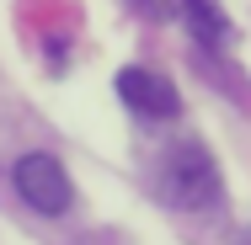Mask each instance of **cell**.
<instances>
[{
	"mask_svg": "<svg viewBox=\"0 0 251 245\" xmlns=\"http://www.w3.org/2000/svg\"><path fill=\"white\" fill-rule=\"evenodd\" d=\"M155 181H160V197L171 208H187V213H203L219 202V165H214L203 139H176L160 155Z\"/></svg>",
	"mask_w": 251,
	"mask_h": 245,
	"instance_id": "obj_1",
	"label": "cell"
},
{
	"mask_svg": "<svg viewBox=\"0 0 251 245\" xmlns=\"http://www.w3.org/2000/svg\"><path fill=\"white\" fill-rule=\"evenodd\" d=\"M11 181H16V192H22L27 208H38V213H49V219H59V213L75 202L70 171H64L53 155H43V149L22 155V160H16V171H11Z\"/></svg>",
	"mask_w": 251,
	"mask_h": 245,
	"instance_id": "obj_2",
	"label": "cell"
},
{
	"mask_svg": "<svg viewBox=\"0 0 251 245\" xmlns=\"http://www.w3.org/2000/svg\"><path fill=\"white\" fill-rule=\"evenodd\" d=\"M118 96L128 101L139 117H155V123L176 117V86L166 75H155V69H139V64L118 69Z\"/></svg>",
	"mask_w": 251,
	"mask_h": 245,
	"instance_id": "obj_3",
	"label": "cell"
},
{
	"mask_svg": "<svg viewBox=\"0 0 251 245\" xmlns=\"http://www.w3.org/2000/svg\"><path fill=\"white\" fill-rule=\"evenodd\" d=\"M176 11H182V22L193 27V38H198L203 48H219L230 38V22H225L219 0H176Z\"/></svg>",
	"mask_w": 251,
	"mask_h": 245,
	"instance_id": "obj_4",
	"label": "cell"
},
{
	"mask_svg": "<svg viewBox=\"0 0 251 245\" xmlns=\"http://www.w3.org/2000/svg\"><path fill=\"white\" fill-rule=\"evenodd\" d=\"M241 245H251V235H246V240H241Z\"/></svg>",
	"mask_w": 251,
	"mask_h": 245,
	"instance_id": "obj_5",
	"label": "cell"
}]
</instances>
